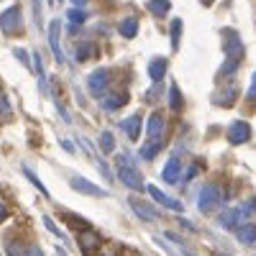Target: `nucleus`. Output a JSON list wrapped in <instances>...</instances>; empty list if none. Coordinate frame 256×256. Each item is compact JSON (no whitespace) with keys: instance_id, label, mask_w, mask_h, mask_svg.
Instances as JSON below:
<instances>
[{"instance_id":"obj_1","label":"nucleus","mask_w":256,"mask_h":256,"mask_svg":"<svg viewBox=\"0 0 256 256\" xmlns=\"http://www.w3.org/2000/svg\"><path fill=\"white\" fill-rule=\"evenodd\" d=\"M223 202H226V195L216 187V184H205L202 190H200V195H198V208H200V212H216L218 208H223Z\"/></svg>"},{"instance_id":"obj_2","label":"nucleus","mask_w":256,"mask_h":256,"mask_svg":"<svg viewBox=\"0 0 256 256\" xmlns=\"http://www.w3.org/2000/svg\"><path fill=\"white\" fill-rule=\"evenodd\" d=\"M118 180L128 187V190H134V192H141L146 190L144 184V177L136 172V169L131 166V162H128V156H118Z\"/></svg>"},{"instance_id":"obj_3","label":"nucleus","mask_w":256,"mask_h":256,"mask_svg":"<svg viewBox=\"0 0 256 256\" xmlns=\"http://www.w3.org/2000/svg\"><path fill=\"white\" fill-rule=\"evenodd\" d=\"M20 28H24V18H20V6L16 3L8 10L0 13V31L6 36H16V34H20Z\"/></svg>"},{"instance_id":"obj_4","label":"nucleus","mask_w":256,"mask_h":256,"mask_svg":"<svg viewBox=\"0 0 256 256\" xmlns=\"http://www.w3.org/2000/svg\"><path fill=\"white\" fill-rule=\"evenodd\" d=\"M110 88V72L108 70H95L90 77H88V90L92 98H102Z\"/></svg>"},{"instance_id":"obj_5","label":"nucleus","mask_w":256,"mask_h":256,"mask_svg":"<svg viewBox=\"0 0 256 256\" xmlns=\"http://www.w3.org/2000/svg\"><path fill=\"white\" fill-rule=\"evenodd\" d=\"M223 38H226V54H228V59L241 64V59H244V54H246L241 36H238L236 31H223Z\"/></svg>"},{"instance_id":"obj_6","label":"nucleus","mask_w":256,"mask_h":256,"mask_svg":"<svg viewBox=\"0 0 256 256\" xmlns=\"http://www.w3.org/2000/svg\"><path fill=\"white\" fill-rule=\"evenodd\" d=\"M251 138V126L246 120H236V123H230L228 126V141L233 146H241Z\"/></svg>"},{"instance_id":"obj_7","label":"nucleus","mask_w":256,"mask_h":256,"mask_svg":"<svg viewBox=\"0 0 256 256\" xmlns=\"http://www.w3.org/2000/svg\"><path fill=\"white\" fill-rule=\"evenodd\" d=\"M59 36H62V20H52L49 24V46H52L56 64H64V52H62V44H59Z\"/></svg>"},{"instance_id":"obj_8","label":"nucleus","mask_w":256,"mask_h":256,"mask_svg":"<svg viewBox=\"0 0 256 256\" xmlns=\"http://www.w3.org/2000/svg\"><path fill=\"white\" fill-rule=\"evenodd\" d=\"M100 244H102V238L98 236L92 228H82V233H80V248H82V254L92 256L100 248Z\"/></svg>"},{"instance_id":"obj_9","label":"nucleus","mask_w":256,"mask_h":256,"mask_svg":"<svg viewBox=\"0 0 256 256\" xmlns=\"http://www.w3.org/2000/svg\"><path fill=\"white\" fill-rule=\"evenodd\" d=\"M164 131H166V120H164V113H154L152 118H148L146 123V136L152 138V141H162L164 138Z\"/></svg>"},{"instance_id":"obj_10","label":"nucleus","mask_w":256,"mask_h":256,"mask_svg":"<svg viewBox=\"0 0 256 256\" xmlns=\"http://www.w3.org/2000/svg\"><path fill=\"white\" fill-rule=\"evenodd\" d=\"M72 187H74L77 192H82V195H90V198H108V192H105L102 187L88 182L84 177H72Z\"/></svg>"},{"instance_id":"obj_11","label":"nucleus","mask_w":256,"mask_h":256,"mask_svg":"<svg viewBox=\"0 0 256 256\" xmlns=\"http://www.w3.org/2000/svg\"><path fill=\"white\" fill-rule=\"evenodd\" d=\"M146 190H148V195H152L159 205H164L166 210H174V212H182V202L180 200H174V198H169V195H164V192L159 190V187H154V184H146Z\"/></svg>"},{"instance_id":"obj_12","label":"nucleus","mask_w":256,"mask_h":256,"mask_svg":"<svg viewBox=\"0 0 256 256\" xmlns=\"http://www.w3.org/2000/svg\"><path fill=\"white\" fill-rule=\"evenodd\" d=\"M238 98V90H236V84H230V88L216 92V98H212V105H218V108H230L233 102H236Z\"/></svg>"},{"instance_id":"obj_13","label":"nucleus","mask_w":256,"mask_h":256,"mask_svg":"<svg viewBox=\"0 0 256 256\" xmlns=\"http://www.w3.org/2000/svg\"><path fill=\"white\" fill-rule=\"evenodd\" d=\"M126 102H128V92L102 95V110H108V113H116V110H120V108H123Z\"/></svg>"},{"instance_id":"obj_14","label":"nucleus","mask_w":256,"mask_h":256,"mask_svg":"<svg viewBox=\"0 0 256 256\" xmlns=\"http://www.w3.org/2000/svg\"><path fill=\"white\" fill-rule=\"evenodd\" d=\"M120 128H123V134L131 138V141H138V136H141V116L136 113V116H131V118H126V120L120 123Z\"/></svg>"},{"instance_id":"obj_15","label":"nucleus","mask_w":256,"mask_h":256,"mask_svg":"<svg viewBox=\"0 0 256 256\" xmlns=\"http://www.w3.org/2000/svg\"><path fill=\"white\" fill-rule=\"evenodd\" d=\"M236 236L244 246H254L256 244V226L254 223H238L236 226Z\"/></svg>"},{"instance_id":"obj_16","label":"nucleus","mask_w":256,"mask_h":256,"mask_svg":"<svg viewBox=\"0 0 256 256\" xmlns=\"http://www.w3.org/2000/svg\"><path fill=\"white\" fill-rule=\"evenodd\" d=\"M180 172H182V162H180L177 156H172V159L166 162V166H164L162 177H164V182L174 184V182H180Z\"/></svg>"},{"instance_id":"obj_17","label":"nucleus","mask_w":256,"mask_h":256,"mask_svg":"<svg viewBox=\"0 0 256 256\" xmlns=\"http://www.w3.org/2000/svg\"><path fill=\"white\" fill-rule=\"evenodd\" d=\"M238 210H223L220 216H218V228H223V230H236V226H238Z\"/></svg>"},{"instance_id":"obj_18","label":"nucleus","mask_w":256,"mask_h":256,"mask_svg":"<svg viewBox=\"0 0 256 256\" xmlns=\"http://www.w3.org/2000/svg\"><path fill=\"white\" fill-rule=\"evenodd\" d=\"M131 208H134V212H136L141 220H146V223H154L156 220V212L152 210V205H146L141 200H131Z\"/></svg>"},{"instance_id":"obj_19","label":"nucleus","mask_w":256,"mask_h":256,"mask_svg":"<svg viewBox=\"0 0 256 256\" xmlns=\"http://www.w3.org/2000/svg\"><path fill=\"white\" fill-rule=\"evenodd\" d=\"M166 67H169V64H166V59H164V56L154 59L152 64H148V77H152L154 82H162V80L166 77Z\"/></svg>"},{"instance_id":"obj_20","label":"nucleus","mask_w":256,"mask_h":256,"mask_svg":"<svg viewBox=\"0 0 256 256\" xmlns=\"http://www.w3.org/2000/svg\"><path fill=\"white\" fill-rule=\"evenodd\" d=\"M146 8H148V13L156 16V18H166V13L172 10V3H169V0H148Z\"/></svg>"},{"instance_id":"obj_21","label":"nucleus","mask_w":256,"mask_h":256,"mask_svg":"<svg viewBox=\"0 0 256 256\" xmlns=\"http://www.w3.org/2000/svg\"><path fill=\"white\" fill-rule=\"evenodd\" d=\"M118 31H120L123 38H136V36H138V20H136V18H126V20H120Z\"/></svg>"},{"instance_id":"obj_22","label":"nucleus","mask_w":256,"mask_h":256,"mask_svg":"<svg viewBox=\"0 0 256 256\" xmlns=\"http://www.w3.org/2000/svg\"><path fill=\"white\" fill-rule=\"evenodd\" d=\"M67 20H70V24H72V31L77 28V26H82L84 24V20H88V10H82V8H72V10H67Z\"/></svg>"},{"instance_id":"obj_23","label":"nucleus","mask_w":256,"mask_h":256,"mask_svg":"<svg viewBox=\"0 0 256 256\" xmlns=\"http://www.w3.org/2000/svg\"><path fill=\"white\" fill-rule=\"evenodd\" d=\"M182 105H184L182 92H180L177 84H172V88H169V108H172L174 113H180V110H182Z\"/></svg>"},{"instance_id":"obj_24","label":"nucleus","mask_w":256,"mask_h":256,"mask_svg":"<svg viewBox=\"0 0 256 256\" xmlns=\"http://www.w3.org/2000/svg\"><path fill=\"white\" fill-rule=\"evenodd\" d=\"M98 54L95 44H90V41H84V44H77V62H88Z\"/></svg>"},{"instance_id":"obj_25","label":"nucleus","mask_w":256,"mask_h":256,"mask_svg":"<svg viewBox=\"0 0 256 256\" xmlns=\"http://www.w3.org/2000/svg\"><path fill=\"white\" fill-rule=\"evenodd\" d=\"M100 152H102V154H113V152H116V138H113L110 131H105V134L100 136Z\"/></svg>"},{"instance_id":"obj_26","label":"nucleus","mask_w":256,"mask_h":256,"mask_svg":"<svg viewBox=\"0 0 256 256\" xmlns=\"http://www.w3.org/2000/svg\"><path fill=\"white\" fill-rule=\"evenodd\" d=\"M24 174H26V180H28V182H31V184H34V187H36L38 192H41V195H44V198H49V190L44 187V182H41V180H38V177H36V174L31 172L28 166H24Z\"/></svg>"},{"instance_id":"obj_27","label":"nucleus","mask_w":256,"mask_h":256,"mask_svg":"<svg viewBox=\"0 0 256 256\" xmlns=\"http://www.w3.org/2000/svg\"><path fill=\"white\" fill-rule=\"evenodd\" d=\"M10 118H13V108H10L8 98L0 92V120H10Z\"/></svg>"},{"instance_id":"obj_28","label":"nucleus","mask_w":256,"mask_h":256,"mask_svg":"<svg viewBox=\"0 0 256 256\" xmlns=\"http://www.w3.org/2000/svg\"><path fill=\"white\" fill-rule=\"evenodd\" d=\"M159 152H162V141H154V144H148V146L141 148V156L144 159H154Z\"/></svg>"},{"instance_id":"obj_29","label":"nucleus","mask_w":256,"mask_h":256,"mask_svg":"<svg viewBox=\"0 0 256 256\" xmlns=\"http://www.w3.org/2000/svg\"><path fill=\"white\" fill-rule=\"evenodd\" d=\"M180 36H182V20H172V49H180Z\"/></svg>"},{"instance_id":"obj_30","label":"nucleus","mask_w":256,"mask_h":256,"mask_svg":"<svg viewBox=\"0 0 256 256\" xmlns=\"http://www.w3.org/2000/svg\"><path fill=\"white\" fill-rule=\"evenodd\" d=\"M251 216H256V200H246L238 208V218H251Z\"/></svg>"},{"instance_id":"obj_31","label":"nucleus","mask_w":256,"mask_h":256,"mask_svg":"<svg viewBox=\"0 0 256 256\" xmlns=\"http://www.w3.org/2000/svg\"><path fill=\"white\" fill-rule=\"evenodd\" d=\"M8 256H26L24 244H18V241H8Z\"/></svg>"},{"instance_id":"obj_32","label":"nucleus","mask_w":256,"mask_h":256,"mask_svg":"<svg viewBox=\"0 0 256 256\" xmlns=\"http://www.w3.org/2000/svg\"><path fill=\"white\" fill-rule=\"evenodd\" d=\"M44 226H46V228H49V230L54 233V236H56V238H64V233H62V228H56V223H54V220H52L49 216L44 218Z\"/></svg>"},{"instance_id":"obj_33","label":"nucleus","mask_w":256,"mask_h":256,"mask_svg":"<svg viewBox=\"0 0 256 256\" xmlns=\"http://www.w3.org/2000/svg\"><path fill=\"white\" fill-rule=\"evenodd\" d=\"M13 54H16V56H18V62H20V64H26V67H28V70H31V59H28V54H26V52H24V49H16V52H13Z\"/></svg>"},{"instance_id":"obj_34","label":"nucleus","mask_w":256,"mask_h":256,"mask_svg":"<svg viewBox=\"0 0 256 256\" xmlns=\"http://www.w3.org/2000/svg\"><path fill=\"white\" fill-rule=\"evenodd\" d=\"M248 100H256V72L251 77V88H248Z\"/></svg>"},{"instance_id":"obj_35","label":"nucleus","mask_w":256,"mask_h":256,"mask_svg":"<svg viewBox=\"0 0 256 256\" xmlns=\"http://www.w3.org/2000/svg\"><path fill=\"white\" fill-rule=\"evenodd\" d=\"M180 226H182V228H184V230H190V233H195V230H198V228H195V226H192V223H190V220H184V218H180Z\"/></svg>"},{"instance_id":"obj_36","label":"nucleus","mask_w":256,"mask_h":256,"mask_svg":"<svg viewBox=\"0 0 256 256\" xmlns=\"http://www.w3.org/2000/svg\"><path fill=\"white\" fill-rule=\"evenodd\" d=\"M26 256H44V251L34 246V248H28V251H26Z\"/></svg>"},{"instance_id":"obj_37","label":"nucleus","mask_w":256,"mask_h":256,"mask_svg":"<svg viewBox=\"0 0 256 256\" xmlns=\"http://www.w3.org/2000/svg\"><path fill=\"white\" fill-rule=\"evenodd\" d=\"M6 218H8V210H6V205H3V202H0V223H3Z\"/></svg>"},{"instance_id":"obj_38","label":"nucleus","mask_w":256,"mask_h":256,"mask_svg":"<svg viewBox=\"0 0 256 256\" xmlns=\"http://www.w3.org/2000/svg\"><path fill=\"white\" fill-rule=\"evenodd\" d=\"M62 146L67 148V154H74V146H72V141H62Z\"/></svg>"},{"instance_id":"obj_39","label":"nucleus","mask_w":256,"mask_h":256,"mask_svg":"<svg viewBox=\"0 0 256 256\" xmlns=\"http://www.w3.org/2000/svg\"><path fill=\"white\" fill-rule=\"evenodd\" d=\"M72 3H74V6H77V8H82V6H84V3H88V0H72Z\"/></svg>"},{"instance_id":"obj_40","label":"nucleus","mask_w":256,"mask_h":256,"mask_svg":"<svg viewBox=\"0 0 256 256\" xmlns=\"http://www.w3.org/2000/svg\"><path fill=\"white\" fill-rule=\"evenodd\" d=\"M200 3H202V6H212V3H216V0H200Z\"/></svg>"},{"instance_id":"obj_41","label":"nucleus","mask_w":256,"mask_h":256,"mask_svg":"<svg viewBox=\"0 0 256 256\" xmlns=\"http://www.w3.org/2000/svg\"><path fill=\"white\" fill-rule=\"evenodd\" d=\"M218 256H228V254H218Z\"/></svg>"}]
</instances>
